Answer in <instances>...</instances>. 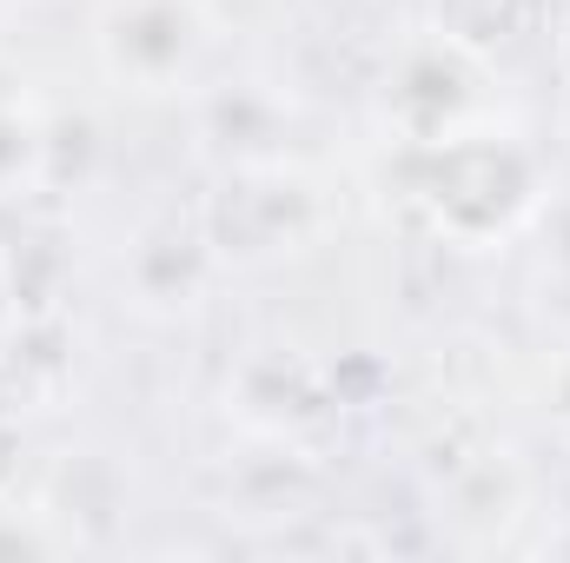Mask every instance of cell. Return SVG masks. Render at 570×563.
Here are the masks:
<instances>
[{"label": "cell", "mask_w": 570, "mask_h": 563, "mask_svg": "<svg viewBox=\"0 0 570 563\" xmlns=\"http://www.w3.org/2000/svg\"><path fill=\"white\" fill-rule=\"evenodd\" d=\"M399 159V192L412 206V226L431 233L451 253H504L518 246L544 199L558 192L551 159L518 120H478L451 140L392 146Z\"/></svg>", "instance_id": "cell-1"}, {"label": "cell", "mask_w": 570, "mask_h": 563, "mask_svg": "<svg viewBox=\"0 0 570 563\" xmlns=\"http://www.w3.org/2000/svg\"><path fill=\"white\" fill-rule=\"evenodd\" d=\"M193 213H199L226 273H266V266H285V259H305L338 226L332 186L298 152L266 159V166L213 172V186Z\"/></svg>", "instance_id": "cell-2"}, {"label": "cell", "mask_w": 570, "mask_h": 563, "mask_svg": "<svg viewBox=\"0 0 570 563\" xmlns=\"http://www.w3.org/2000/svg\"><path fill=\"white\" fill-rule=\"evenodd\" d=\"M219 60V13L206 0H100L94 67L120 100H186Z\"/></svg>", "instance_id": "cell-3"}, {"label": "cell", "mask_w": 570, "mask_h": 563, "mask_svg": "<svg viewBox=\"0 0 570 563\" xmlns=\"http://www.w3.org/2000/svg\"><path fill=\"white\" fill-rule=\"evenodd\" d=\"M379 127L392 146H431L451 140L478 120H498V93H491V60H471L458 53L451 40L438 33H405L392 53H385V73H379Z\"/></svg>", "instance_id": "cell-4"}, {"label": "cell", "mask_w": 570, "mask_h": 563, "mask_svg": "<svg viewBox=\"0 0 570 563\" xmlns=\"http://www.w3.org/2000/svg\"><path fill=\"white\" fill-rule=\"evenodd\" d=\"M226 279L199 213L159 206L120 246V305L146 325H186L213 305V292Z\"/></svg>", "instance_id": "cell-5"}, {"label": "cell", "mask_w": 570, "mask_h": 563, "mask_svg": "<svg viewBox=\"0 0 570 563\" xmlns=\"http://www.w3.org/2000/svg\"><path fill=\"white\" fill-rule=\"evenodd\" d=\"M186 113H193V159L206 172L285 159L298 127V107L279 93V80H259V73H233V80L206 73L186 93Z\"/></svg>", "instance_id": "cell-6"}, {"label": "cell", "mask_w": 570, "mask_h": 563, "mask_svg": "<svg viewBox=\"0 0 570 563\" xmlns=\"http://www.w3.org/2000/svg\"><path fill=\"white\" fill-rule=\"evenodd\" d=\"M226 405L239 431L266 451H305L325 424L338 418V378L318 372L312 358L285 352V345H266L239 365V378L226 385Z\"/></svg>", "instance_id": "cell-7"}, {"label": "cell", "mask_w": 570, "mask_h": 563, "mask_svg": "<svg viewBox=\"0 0 570 563\" xmlns=\"http://www.w3.org/2000/svg\"><path fill=\"white\" fill-rule=\"evenodd\" d=\"M53 172V127L33 100V80L0 60V206H20Z\"/></svg>", "instance_id": "cell-8"}, {"label": "cell", "mask_w": 570, "mask_h": 563, "mask_svg": "<svg viewBox=\"0 0 570 563\" xmlns=\"http://www.w3.org/2000/svg\"><path fill=\"white\" fill-rule=\"evenodd\" d=\"M544 20V0H425V33L451 40L471 60H491L524 47Z\"/></svg>", "instance_id": "cell-9"}, {"label": "cell", "mask_w": 570, "mask_h": 563, "mask_svg": "<svg viewBox=\"0 0 570 563\" xmlns=\"http://www.w3.org/2000/svg\"><path fill=\"white\" fill-rule=\"evenodd\" d=\"M73 544H80V531H73L47 497H20V484L0 491V563L60 557V551H73Z\"/></svg>", "instance_id": "cell-10"}, {"label": "cell", "mask_w": 570, "mask_h": 563, "mask_svg": "<svg viewBox=\"0 0 570 563\" xmlns=\"http://www.w3.org/2000/svg\"><path fill=\"white\" fill-rule=\"evenodd\" d=\"M524 239H538L544 279L570 285V192H551V199H544V213H538V226H531Z\"/></svg>", "instance_id": "cell-11"}, {"label": "cell", "mask_w": 570, "mask_h": 563, "mask_svg": "<svg viewBox=\"0 0 570 563\" xmlns=\"http://www.w3.org/2000/svg\"><path fill=\"white\" fill-rule=\"evenodd\" d=\"M538 418L570 444V338L544 358V372H538Z\"/></svg>", "instance_id": "cell-12"}, {"label": "cell", "mask_w": 570, "mask_h": 563, "mask_svg": "<svg viewBox=\"0 0 570 563\" xmlns=\"http://www.w3.org/2000/svg\"><path fill=\"white\" fill-rule=\"evenodd\" d=\"M20 332H27V305H20V292L7 279V259H0V358L20 345Z\"/></svg>", "instance_id": "cell-13"}, {"label": "cell", "mask_w": 570, "mask_h": 563, "mask_svg": "<svg viewBox=\"0 0 570 563\" xmlns=\"http://www.w3.org/2000/svg\"><path fill=\"white\" fill-rule=\"evenodd\" d=\"M13 457H20V431L0 412V491H13Z\"/></svg>", "instance_id": "cell-14"}, {"label": "cell", "mask_w": 570, "mask_h": 563, "mask_svg": "<svg viewBox=\"0 0 570 563\" xmlns=\"http://www.w3.org/2000/svg\"><path fill=\"white\" fill-rule=\"evenodd\" d=\"M551 67H558V80L570 87V13L551 27Z\"/></svg>", "instance_id": "cell-15"}, {"label": "cell", "mask_w": 570, "mask_h": 563, "mask_svg": "<svg viewBox=\"0 0 570 563\" xmlns=\"http://www.w3.org/2000/svg\"><path fill=\"white\" fill-rule=\"evenodd\" d=\"M538 551H544V557H570V524H564V531H551V537H544Z\"/></svg>", "instance_id": "cell-16"}, {"label": "cell", "mask_w": 570, "mask_h": 563, "mask_svg": "<svg viewBox=\"0 0 570 563\" xmlns=\"http://www.w3.org/2000/svg\"><path fill=\"white\" fill-rule=\"evenodd\" d=\"M13 7H20V0H0V27H7V20H13Z\"/></svg>", "instance_id": "cell-17"}]
</instances>
